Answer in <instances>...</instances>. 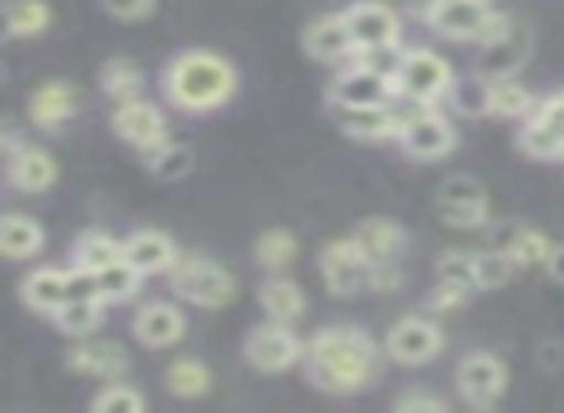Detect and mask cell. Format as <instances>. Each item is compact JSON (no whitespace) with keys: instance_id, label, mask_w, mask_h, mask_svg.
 Returning a JSON list of instances; mask_svg holds the SVG:
<instances>
[{"instance_id":"cell-1","label":"cell","mask_w":564,"mask_h":413,"mask_svg":"<svg viewBox=\"0 0 564 413\" xmlns=\"http://www.w3.org/2000/svg\"><path fill=\"white\" fill-rule=\"evenodd\" d=\"M379 344L371 340V333L356 325H329L317 328L306 340V356H302V367H306V379L314 382L325 394H360L371 379L379 374Z\"/></svg>"},{"instance_id":"cell-2","label":"cell","mask_w":564,"mask_h":413,"mask_svg":"<svg viewBox=\"0 0 564 413\" xmlns=\"http://www.w3.org/2000/svg\"><path fill=\"white\" fill-rule=\"evenodd\" d=\"M159 89H163L166 105H174L178 112L205 117V112H217L232 101L236 89H240V74L217 51L189 47L166 63Z\"/></svg>"},{"instance_id":"cell-3","label":"cell","mask_w":564,"mask_h":413,"mask_svg":"<svg viewBox=\"0 0 564 413\" xmlns=\"http://www.w3.org/2000/svg\"><path fill=\"white\" fill-rule=\"evenodd\" d=\"M425 28L445 40L456 43H491L502 28L510 24V17L495 12L491 0H430V9H425Z\"/></svg>"},{"instance_id":"cell-4","label":"cell","mask_w":564,"mask_h":413,"mask_svg":"<svg viewBox=\"0 0 564 413\" xmlns=\"http://www.w3.org/2000/svg\"><path fill=\"white\" fill-rule=\"evenodd\" d=\"M166 279H171V290L182 302L202 305V309H220V305H228L236 297L232 271L205 256H182Z\"/></svg>"},{"instance_id":"cell-5","label":"cell","mask_w":564,"mask_h":413,"mask_svg":"<svg viewBox=\"0 0 564 413\" xmlns=\"http://www.w3.org/2000/svg\"><path fill=\"white\" fill-rule=\"evenodd\" d=\"M456 74L437 51L430 47H410L406 63H402L399 78H394V97L414 105H441L453 89Z\"/></svg>"},{"instance_id":"cell-6","label":"cell","mask_w":564,"mask_h":413,"mask_svg":"<svg viewBox=\"0 0 564 413\" xmlns=\"http://www.w3.org/2000/svg\"><path fill=\"white\" fill-rule=\"evenodd\" d=\"M414 109H422V105L394 97V101H387V105H360V109H333V120H337L340 132H345L348 140H356V143H399L402 124H406V117H410Z\"/></svg>"},{"instance_id":"cell-7","label":"cell","mask_w":564,"mask_h":413,"mask_svg":"<svg viewBox=\"0 0 564 413\" xmlns=\"http://www.w3.org/2000/svg\"><path fill=\"white\" fill-rule=\"evenodd\" d=\"M510 387V371L495 351H468L456 367V390L471 410H495Z\"/></svg>"},{"instance_id":"cell-8","label":"cell","mask_w":564,"mask_h":413,"mask_svg":"<svg viewBox=\"0 0 564 413\" xmlns=\"http://www.w3.org/2000/svg\"><path fill=\"white\" fill-rule=\"evenodd\" d=\"M302 356H306V344L294 336V325H282V320L256 325L248 333V340H243V359L259 374L291 371L294 363H302Z\"/></svg>"},{"instance_id":"cell-9","label":"cell","mask_w":564,"mask_h":413,"mask_svg":"<svg viewBox=\"0 0 564 413\" xmlns=\"http://www.w3.org/2000/svg\"><path fill=\"white\" fill-rule=\"evenodd\" d=\"M399 148L402 155L417 159V163H437V159H445L456 148V132L445 112H437V105H422L402 124Z\"/></svg>"},{"instance_id":"cell-10","label":"cell","mask_w":564,"mask_h":413,"mask_svg":"<svg viewBox=\"0 0 564 413\" xmlns=\"http://www.w3.org/2000/svg\"><path fill=\"white\" fill-rule=\"evenodd\" d=\"M437 217L453 228H464V232H479V228L491 225L487 189L471 174H453L437 189Z\"/></svg>"},{"instance_id":"cell-11","label":"cell","mask_w":564,"mask_h":413,"mask_svg":"<svg viewBox=\"0 0 564 413\" xmlns=\"http://www.w3.org/2000/svg\"><path fill=\"white\" fill-rule=\"evenodd\" d=\"M383 351L394 359V363H402V367L433 363V359L445 351V333H441L433 317H422V313H414V317L394 320L391 333H387Z\"/></svg>"},{"instance_id":"cell-12","label":"cell","mask_w":564,"mask_h":413,"mask_svg":"<svg viewBox=\"0 0 564 413\" xmlns=\"http://www.w3.org/2000/svg\"><path fill=\"white\" fill-rule=\"evenodd\" d=\"M317 267H322V279H325V286H329V294H337V297L364 294L371 282V263L352 236H348V240L325 243L322 256H317Z\"/></svg>"},{"instance_id":"cell-13","label":"cell","mask_w":564,"mask_h":413,"mask_svg":"<svg viewBox=\"0 0 564 413\" xmlns=\"http://www.w3.org/2000/svg\"><path fill=\"white\" fill-rule=\"evenodd\" d=\"M112 132H117V140H124L128 148L143 151V155H151L155 148H163L166 140V117L159 105L151 101H124L112 109Z\"/></svg>"},{"instance_id":"cell-14","label":"cell","mask_w":564,"mask_h":413,"mask_svg":"<svg viewBox=\"0 0 564 413\" xmlns=\"http://www.w3.org/2000/svg\"><path fill=\"white\" fill-rule=\"evenodd\" d=\"M348 32H352L356 51L383 47V43H402V17L387 0H356L345 9Z\"/></svg>"},{"instance_id":"cell-15","label":"cell","mask_w":564,"mask_h":413,"mask_svg":"<svg viewBox=\"0 0 564 413\" xmlns=\"http://www.w3.org/2000/svg\"><path fill=\"white\" fill-rule=\"evenodd\" d=\"M525 58H530V28L510 17V24L502 28L491 43L479 47L476 70L484 74V78H514L525 66Z\"/></svg>"},{"instance_id":"cell-16","label":"cell","mask_w":564,"mask_h":413,"mask_svg":"<svg viewBox=\"0 0 564 413\" xmlns=\"http://www.w3.org/2000/svg\"><path fill=\"white\" fill-rule=\"evenodd\" d=\"M82 109V94L70 81H43L32 97H28V120L40 132H63Z\"/></svg>"},{"instance_id":"cell-17","label":"cell","mask_w":564,"mask_h":413,"mask_svg":"<svg viewBox=\"0 0 564 413\" xmlns=\"http://www.w3.org/2000/svg\"><path fill=\"white\" fill-rule=\"evenodd\" d=\"M394 101V86L364 66L348 63L337 78L329 81V105L333 109H360V105H387Z\"/></svg>"},{"instance_id":"cell-18","label":"cell","mask_w":564,"mask_h":413,"mask_svg":"<svg viewBox=\"0 0 564 413\" xmlns=\"http://www.w3.org/2000/svg\"><path fill=\"white\" fill-rule=\"evenodd\" d=\"M132 336L143 348H174L186 336V313L174 302H148L135 309Z\"/></svg>"},{"instance_id":"cell-19","label":"cell","mask_w":564,"mask_h":413,"mask_svg":"<svg viewBox=\"0 0 564 413\" xmlns=\"http://www.w3.org/2000/svg\"><path fill=\"white\" fill-rule=\"evenodd\" d=\"M302 47L314 63H348L356 55L352 32H348L345 12H329V17H317L314 24L302 32Z\"/></svg>"},{"instance_id":"cell-20","label":"cell","mask_w":564,"mask_h":413,"mask_svg":"<svg viewBox=\"0 0 564 413\" xmlns=\"http://www.w3.org/2000/svg\"><path fill=\"white\" fill-rule=\"evenodd\" d=\"M4 174H9V186L20 189V194H47L58 182V163L51 151L24 143L17 155L4 159Z\"/></svg>"},{"instance_id":"cell-21","label":"cell","mask_w":564,"mask_h":413,"mask_svg":"<svg viewBox=\"0 0 564 413\" xmlns=\"http://www.w3.org/2000/svg\"><path fill=\"white\" fill-rule=\"evenodd\" d=\"M352 240L360 243V251L368 256L371 267L399 263V256L406 251V228L391 217H368L356 225Z\"/></svg>"},{"instance_id":"cell-22","label":"cell","mask_w":564,"mask_h":413,"mask_svg":"<svg viewBox=\"0 0 564 413\" xmlns=\"http://www.w3.org/2000/svg\"><path fill=\"white\" fill-rule=\"evenodd\" d=\"M124 259L143 274H171V267L178 263V243L171 240L166 232H155V228H143V232H132L124 240Z\"/></svg>"},{"instance_id":"cell-23","label":"cell","mask_w":564,"mask_h":413,"mask_svg":"<svg viewBox=\"0 0 564 413\" xmlns=\"http://www.w3.org/2000/svg\"><path fill=\"white\" fill-rule=\"evenodd\" d=\"M66 367L74 374H89V379H120L128 371V351L117 340H82L66 351Z\"/></svg>"},{"instance_id":"cell-24","label":"cell","mask_w":564,"mask_h":413,"mask_svg":"<svg viewBox=\"0 0 564 413\" xmlns=\"http://www.w3.org/2000/svg\"><path fill=\"white\" fill-rule=\"evenodd\" d=\"M491 248L507 251V256L518 263V271H538V267L545 271L549 256H553L549 236H541L538 228H525V225H499L495 228Z\"/></svg>"},{"instance_id":"cell-25","label":"cell","mask_w":564,"mask_h":413,"mask_svg":"<svg viewBox=\"0 0 564 413\" xmlns=\"http://www.w3.org/2000/svg\"><path fill=\"white\" fill-rule=\"evenodd\" d=\"M70 297V271H58V267H35L32 274L20 279V302L35 313H55L58 305Z\"/></svg>"},{"instance_id":"cell-26","label":"cell","mask_w":564,"mask_h":413,"mask_svg":"<svg viewBox=\"0 0 564 413\" xmlns=\"http://www.w3.org/2000/svg\"><path fill=\"white\" fill-rule=\"evenodd\" d=\"M259 305H263L267 320H282V325H299L306 317V294L299 282L282 279V274H271L259 286Z\"/></svg>"},{"instance_id":"cell-27","label":"cell","mask_w":564,"mask_h":413,"mask_svg":"<svg viewBox=\"0 0 564 413\" xmlns=\"http://www.w3.org/2000/svg\"><path fill=\"white\" fill-rule=\"evenodd\" d=\"M0 251L9 263H24V259L43 251V225L28 213H9L0 220Z\"/></svg>"},{"instance_id":"cell-28","label":"cell","mask_w":564,"mask_h":413,"mask_svg":"<svg viewBox=\"0 0 564 413\" xmlns=\"http://www.w3.org/2000/svg\"><path fill=\"white\" fill-rule=\"evenodd\" d=\"M58 333L74 336V340H86L97 328L105 325V302L101 297H66L55 313H51Z\"/></svg>"},{"instance_id":"cell-29","label":"cell","mask_w":564,"mask_h":413,"mask_svg":"<svg viewBox=\"0 0 564 413\" xmlns=\"http://www.w3.org/2000/svg\"><path fill=\"white\" fill-rule=\"evenodd\" d=\"M70 259H74V267L97 274L109 263H117V259H124V240H112V236L101 232V228H89V232H82L78 240H74Z\"/></svg>"},{"instance_id":"cell-30","label":"cell","mask_w":564,"mask_h":413,"mask_svg":"<svg viewBox=\"0 0 564 413\" xmlns=\"http://www.w3.org/2000/svg\"><path fill=\"white\" fill-rule=\"evenodd\" d=\"M143 70L132 63V58H109L101 66V94L109 97L112 105H124V101H140L143 97Z\"/></svg>"},{"instance_id":"cell-31","label":"cell","mask_w":564,"mask_h":413,"mask_svg":"<svg viewBox=\"0 0 564 413\" xmlns=\"http://www.w3.org/2000/svg\"><path fill=\"white\" fill-rule=\"evenodd\" d=\"M533 109H538V97H533L518 78H491V101H487V117L525 120Z\"/></svg>"},{"instance_id":"cell-32","label":"cell","mask_w":564,"mask_h":413,"mask_svg":"<svg viewBox=\"0 0 564 413\" xmlns=\"http://www.w3.org/2000/svg\"><path fill=\"white\" fill-rule=\"evenodd\" d=\"M140 282H143V274L135 271L128 259H117V263H109L105 271H97V297H101L105 305H124L140 294Z\"/></svg>"},{"instance_id":"cell-33","label":"cell","mask_w":564,"mask_h":413,"mask_svg":"<svg viewBox=\"0 0 564 413\" xmlns=\"http://www.w3.org/2000/svg\"><path fill=\"white\" fill-rule=\"evenodd\" d=\"M163 382H166V390H171L174 398H202V394H209L213 374H209V367H205L202 359L182 356V359H174V363L166 367Z\"/></svg>"},{"instance_id":"cell-34","label":"cell","mask_w":564,"mask_h":413,"mask_svg":"<svg viewBox=\"0 0 564 413\" xmlns=\"http://www.w3.org/2000/svg\"><path fill=\"white\" fill-rule=\"evenodd\" d=\"M445 101L453 105V112H456V117H464V120L487 117V101H491V78H484L479 70L471 74V78H456Z\"/></svg>"},{"instance_id":"cell-35","label":"cell","mask_w":564,"mask_h":413,"mask_svg":"<svg viewBox=\"0 0 564 413\" xmlns=\"http://www.w3.org/2000/svg\"><path fill=\"white\" fill-rule=\"evenodd\" d=\"M4 28L12 40H35L51 28V4L47 0H9Z\"/></svg>"},{"instance_id":"cell-36","label":"cell","mask_w":564,"mask_h":413,"mask_svg":"<svg viewBox=\"0 0 564 413\" xmlns=\"http://www.w3.org/2000/svg\"><path fill=\"white\" fill-rule=\"evenodd\" d=\"M294 259H299V240H294V232H286V228H271V232H263L256 240V263L263 267V271L279 274V271H286Z\"/></svg>"},{"instance_id":"cell-37","label":"cell","mask_w":564,"mask_h":413,"mask_svg":"<svg viewBox=\"0 0 564 413\" xmlns=\"http://www.w3.org/2000/svg\"><path fill=\"white\" fill-rule=\"evenodd\" d=\"M143 159H148V171L155 182H178L194 171V151L186 143H163V148H155Z\"/></svg>"},{"instance_id":"cell-38","label":"cell","mask_w":564,"mask_h":413,"mask_svg":"<svg viewBox=\"0 0 564 413\" xmlns=\"http://www.w3.org/2000/svg\"><path fill=\"white\" fill-rule=\"evenodd\" d=\"M514 143H518V151H525L530 159H564V135H556L553 128H545L533 117L522 120Z\"/></svg>"},{"instance_id":"cell-39","label":"cell","mask_w":564,"mask_h":413,"mask_svg":"<svg viewBox=\"0 0 564 413\" xmlns=\"http://www.w3.org/2000/svg\"><path fill=\"white\" fill-rule=\"evenodd\" d=\"M476 256V286L479 290H499L507 286L510 279L518 274V263L499 248H487V251H471Z\"/></svg>"},{"instance_id":"cell-40","label":"cell","mask_w":564,"mask_h":413,"mask_svg":"<svg viewBox=\"0 0 564 413\" xmlns=\"http://www.w3.org/2000/svg\"><path fill=\"white\" fill-rule=\"evenodd\" d=\"M406 51H410V47H402V43H383V47L356 51V55L348 58V63L364 66V70L379 74V78H387V81L394 86V78H399L402 63H406Z\"/></svg>"},{"instance_id":"cell-41","label":"cell","mask_w":564,"mask_h":413,"mask_svg":"<svg viewBox=\"0 0 564 413\" xmlns=\"http://www.w3.org/2000/svg\"><path fill=\"white\" fill-rule=\"evenodd\" d=\"M437 282H448V286H460V290H479L476 286V256L471 251H456L448 248L445 256L437 259Z\"/></svg>"},{"instance_id":"cell-42","label":"cell","mask_w":564,"mask_h":413,"mask_svg":"<svg viewBox=\"0 0 564 413\" xmlns=\"http://www.w3.org/2000/svg\"><path fill=\"white\" fill-rule=\"evenodd\" d=\"M94 413H143V394L128 382L109 379V387L94 398Z\"/></svg>"},{"instance_id":"cell-43","label":"cell","mask_w":564,"mask_h":413,"mask_svg":"<svg viewBox=\"0 0 564 413\" xmlns=\"http://www.w3.org/2000/svg\"><path fill=\"white\" fill-rule=\"evenodd\" d=\"M394 410L399 413H448V402L425 387H410L394 398Z\"/></svg>"},{"instance_id":"cell-44","label":"cell","mask_w":564,"mask_h":413,"mask_svg":"<svg viewBox=\"0 0 564 413\" xmlns=\"http://www.w3.org/2000/svg\"><path fill=\"white\" fill-rule=\"evenodd\" d=\"M159 0H101V12L120 24H140V20L155 17Z\"/></svg>"},{"instance_id":"cell-45","label":"cell","mask_w":564,"mask_h":413,"mask_svg":"<svg viewBox=\"0 0 564 413\" xmlns=\"http://www.w3.org/2000/svg\"><path fill=\"white\" fill-rule=\"evenodd\" d=\"M460 305H468V290L460 286H448V282H437V290H433L430 297H425V309L437 317V313H453L460 309Z\"/></svg>"},{"instance_id":"cell-46","label":"cell","mask_w":564,"mask_h":413,"mask_svg":"<svg viewBox=\"0 0 564 413\" xmlns=\"http://www.w3.org/2000/svg\"><path fill=\"white\" fill-rule=\"evenodd\" d=\"M530 117H533V120H541L545 128H553L556 135H564V94L541 97L538 109H533Z\"/></svg>"},{"instance_id":"cell-47","label":"cell","mask_w":564,"mask_h":413,"mask_svg":"<svg viewBox=\"0 0 564 413\" xmlns=\"http://www.w3.org/2000/svg\"><path fill=\"white\" fill-rule=\"evenodd\" d=\"M399 286H402V267L399 263L371 267V282H368L371 294H394Z\"/></svg>"},{"instance_id":"cell-48","label":"cell","mask_w":564,"mask_h":413,"mask_svg":"<svg viewBox=\"0 0 564 413\" xmlns=\"http://www.w3.org/2000/svg\"><path fill=\"white\" fill-rule=\"evenodd\" d=\"M538 363H541V371L556 374L564 367V344L561 340H541L538 344Z\"/></svg>"},{"instance_id":"cell-49","label":"cell","mask_w":564,"mask_h":413,"mask_svg":"<svg viewBox=\"0 0 564 413\" xmlns=\"http://www.w3.org/2000/svg\"><path fill=\"white\" fill-rule=\"evenodd\" d=\"M545 271H549V279L564 286V243H553V256H549Z\"/></svg>"},{"instance_id":"cell-50","label":"cell","mask_w":564,"mask_h":413,"mask_svg":"<svg viewBox=\"0 0 564 413\" xmlns=\"http://www.w3.org/2000/svg\"><path fill=\"white\" fill-rule=\"evenodd\" d=\"M20 148H24V140H20V132L9 124V128H4V159H9V155H17Z\"/></svg>"}]
</instances>
